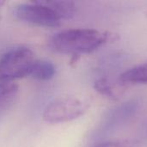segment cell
Listing matches in <instances>:
<instances>
[{
	"instance_id": "cell-1",
	"label": "cell",
	"mask_w": 147,
	"mask_h": 147,
	"mask_svg": "<svg viewBox=\"0 0 147 147\" xmlns=\"http://www.w3.org/2000/svg\"><path fill=\"white\" fill-rule=\"evenodd\" d=\"M109 39V34L96 29L71 28L54 34L49 41V47L57 53L80 55L97 50Z\"/></svg>"
},
{
	"instance_id": "cell-2",
	"label": "cell",
	"mask_w": 147,
	"mask_h": 147,
	"mask_svg": "<svg viewBox=\"0 0 147 147\" xmlns=\"http://www.w3.org/2000/svg\"><path fill=\"white\" fill-rule=\"evenodd\" d=\"M14 16L33 25L53 28L60 25L65 19L67 5L64 1H34L16 5Z\"/></svg>"
},
{
	"instance_id": "cell-3",
	"label": "cell",
	"mask_w": 147,
	"mask_h": 147,
	"mask_svg": "<svg viewBox=\"0 0 147 147\" xmlns=\"http://www.w3.org/2000/svg\"><path fill=\"white\" fill-rule=\"evenodd\" d=\"M34 60V53L28 47L9 49L0 57V82H13L28 77Z\"/></svg>"
},
{
	"instance_id": "cell-4",
	"label": "cell",
	"mask_w": 147,
	"mask_h": 147,
	"mask_svg": "<svg viewBox=\"0 0 147 147\" xmlns=\"http://www.w3.org/2000/svg\"><path fill=\"white\" fill-rule=\"evenodd\" d=\"M88 104L74 96H64L52 101L44 109L43 119L48 123H62L82 116Z\"/></svg>"
},
{
	"instance_id": "cell-5",
	"label": "cell",
	"mask_w": 147,
	"mask_h": 147,
	"mask_svg": "<svg viewBox=\"0 0 147 147\" xmlns=\"http://www.w3.org/2000/svg\"><path fill=\"white\" fill-rule=\"evenodd\" d=\"M139 102L133 100L112 109L106 114L102 121L99 128L100 134H108L120 127L136 114Z\"/></svg>"
},
{
	"instance_id": "cell-6",
	"label": "cell",
	"mask_w": 147,
	"mask_h": 147,
	"mask_svg": "<svg viewBox=\"0 0 147 147\" xmlns=\"http://www.w3.org/2000/svg\"><path fill=\"white\" fill-rule=\"evenodd\" d=\"M55 73L56 68L51 61L35 59L30 69L28 78L40 81H48L55 76Z\"/></svg>"
},
{
	"instance_id": "cell-7",
	"label": "cell",
	"mask_w": 147,
	"mask_h": 147,
	"mask_svg": "<svg viewBox=\"0 0 147 147\" xmlns=\"http://www.w3.org/2000/svg\"><path fill=\"white\" fill-rule=\"evenodd\" d=\"M119 79L123 84H147V62L124 71Z\"/></svg>"
},
{
	"instance_id": "cell-8",
	"label": "cell",
	"mask_w": 147,
	"mask_h": 147,
	"mask_svg": "<svg viewBox=\"0 0 147 147\" xmlns=\"http://www.w3.org/2000/svg\"><path fill=\"white\" fill-rule=\"evenodd\" d=\"M18 93V85L14 82H0V113L8 109Z\"/></svg>"
},
{
	"instance_id": "cell-9",
	"label": "cell",
	"mask_w": 147,
	"mask_h": 147,
	"mask_svg": "<svg viewBox=\"0 0 147 147\" xmlns=\"http://www.w3.org/2000/svg\"><path fill=\"white\" fill-rule=\"evenodd\" d=\"M94 87L96 91L108 98H110L112 100H115L117 98L110 82L107 78H100L96 80L94 84Z\"/></svg>"
},
{
	"instance_id": "cell-10",
	"label": "cell",
	"mask_w": 147,
	"mask_h": 147,
	"mask_svg": "<svg viewBox=\"0 0 147 147\" xmlns=\"http://www.w3.org/2000/svg\"><path fill=\"white\" fill-rule=\"evenodd\" d=\"M95 147H139V143L134 140H112L100 143Z\"/></svg>"
},
{
	"instance_id": "cell-11",
	"label": "cell",
	"mask_w": 147,
	"mask_h": 147,
	"mask_svg": "<svg viewBox=\"0 0 147 147\" xmlns=\"http://www.w3.org/2000/svg\"><path fill=\"white\" fill-rule=\"evenodd\" d=\"M144 132H145V134H146V139H147V121H146V124H145Z\"/></svg>"
},
{
	"instance_id": "cell-12",
	"label": "cell",
	"mask_w": 147,
	"mask_h": 147,
	"mask_svg": "<svg viewBox=\"0 0 147 147\" xmlns=\"http://www.w3.org/2000/svg\"><path fill=\"white\" fill-rule=\"evenodd\" d=\"M3 3H4V2H3V1H0V8L2 7V5H3Z\"/></svg>"
}]
</instances>
